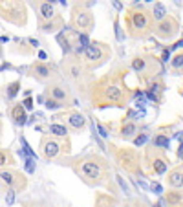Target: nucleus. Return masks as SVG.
Listing matches in <instances>:
<instances>
[{
    "mask_svg": "<svg viewBox=\"0 0 183 207\" xmlns=\"http://www.w3.org/2000/svg\"><path fill=\"white\" fill-rule=\"evenodd\" d=\"M82 174L86 178H99V174H101V169H99V165L95 161H86V163H82Z\"/></svg>",
    "mask_w": 183,
    "mask_h": 207,
    "instance_id": "f257e3e1",
    "label": "nucleus"
},
{
    "mask_svg": "<svg viewBox=\"0 0 183 207\" xmlns=\"http://www.w3.org/2000/svg\"><path fill=\"white\" fill-rule=\"evenodd\" d=\"M44 154L48 158H55L59 154V143L57 141H46L44 143Z\"/></svg>",
    "mask_w": 183,
    "mask_h": 207,
    "instance_id": "f03ea898",
    "label": "nucleus"
},
{
    "mask_svg": "<svg viewBox=\"0 0 183 207\" xmlns=\"http://www.w3.org/2000/svg\"><path fill=\"white\" fill-rule=\"evenodd\" d=\"M168 181L172 187H183V172L181 170H172L168 174Z\"/></svg>",
    "mask_w": 183,
    "mask_h": 207,
    "instance_id": "7ed1b4c3",
    "label": "nucleus"
},
{
    "mask_svg": "<svg viewBox=\"0 0 183 207\" xmlns=\"http://www.w3.org/2000/svg\"><path fill=\"white\" fill-rule=\"evenodd\" d=\"M172 28H174V22H168V20H163V22H159V26L156 28V31L161 35V37H167V35H170L172 33Z\"/></svg>",
    "mask_w": 183,
    "mask_h": 207,
    "instance_id": "20e7f679",
    "label": "nucleus"
},
{
    "mask_svg": "<svg viewBox=\"0 0 183 207\" xmlns=\"http://www.w3.org/2000/svg\"><path fill=\"white\" fill-rule=\"evenodd\" d=\"M132 24H134V28H137V29L147 28V15H145V13H134V15H132Z\"/></svg>",
    "mask_w": 183,
    "mask_h": 207,
    "instance_id": "39448f33",
    "label": "nucleus"
},
{
    "mask_svg": "<svg viewBox=\"0 0 183 207\" xmlns=\"http://www.w3.org/2000/svg\"><path fill=\"white\" fill-rule=\"evenodd\" d=\"M84 53H86V59H88V61H97L101 57V51H99V48L95 44H90L88 48L84 50Z\"/></svg>",
    "mask_w": 183,
    "mask_h": 207,
    "instance_id": "423d86ee",
    "label": "nucleus"
},
{
    "mask_svg": "<svg viewBox=\"0 0 183 207\" xmlns=\"http://www.w3.org/2000/svg\"><path fill=\"white\" fill-rule=\"evenodd\" d=\"M119 158L123 161V165H128V167H132L134 163H136V154H134V152L125 150V152H121V154H119Z\"/></svg>",
    "mask_w": 183,
    "mask_h": 207,
    "instance_id": "0eeeda50",
    "label": "nucleus"
},
{
    "mask_svg": "<svg viewBox=\"0 0 183 207\" xmlns=\"http://www.w3.org/2000/svg\"><path fill=\"white\" fill-rule=\"evenodd\" d=\"M106 97H108L110 101H119L121 99V90L117 88V86H108V88H106Z\"/></svg>",
    "mask_w": 183,
    "mask_h": 207,
    "instance_id": "6e6552de",
    "label": "nucleus"
},
{
    "mask_svg": "<svg viewBox=\"0 0 183 207\" xmlns=\"http://www.w3.org/2000/svg\"><path fill=\"white\" fill-rule=\"evenodd\" d=\"M13 117H15V121H17L18 125H24V123H26V114H24V110H22V106H15V108H13Z\"/></svg>",
    "mask_w": 183,
    "mask_h": 207,
    "instance_id": "1a4fd4ad",
    "label": "nucleus"
},
{
    "mask_svg": "<svg viewBox=\"0 0 183 207\" xmlns=\"http://www.w3.org/2000/svg\"><path fill=\"white\" fill-rule=\"evenodd\" d=\"M70 125H71L73 128H81V127L84 125V117H82L81 114H71V116H70Z\"/></svg>",
    "mask_w": 183,
    "mask_h": 207,
    "instance_id": "9d476101",
    "label": "nucleus"
},
{
    "mask_svg": "<svg viewBox=\"0 0 183 207\" xmlns=\"http://www.w3.org/2000/svg\"><path fill=\"white\" fill-rule=\"evenodd\" d=\"M40 13H42V17H44V18H51L53 17V6L48 4V2H44V4L40 6Z\"/></svg>",
    "mask_w": 183,
    "mask_h": 207,
    "instance_id": "9b49d317",
    "label": "nucleus"
},
{
    "mask_svg": "<svg viewBox=\"0 0 183 207\" xmlns=\"http://www.w3.org/2000/svg\"><path fill=\"white\" fill-rule=\"evenodd\" d=\"M163 17H165V7H163V4H156L154 6V18L163 22Z\"/></svg>",
    "mask_w": 183,
    "mask_h": 207,
    "instance_id": "f8f14e48",
    "label": "nucleus"
},
{
    "mask_svg": "<svg viewBox=\"0 0 183 207\" xmlns=\"http://www.w3.org/2000/svg\"><path fill=\"white\" fill-rule=\"evenodd\" d=\"M90 22H92V18H90V15H88V13H81V15L77 17V24H79L81 28L90 26Z\"/></svg>",
    "mask_w": 183,
    "mask_h": 207,
    "instance_id": "ddd939ff",
    "label": "nucleus"
},
{
    "mask_svg": "<svg viewBox=\"0 0 183 207\" xmlns=\"http://www.w3.org/2000/svg\"><path fill=\"white\" fill-rule=\"evenodd\" d=\"M50 132H51V134H55V136H66V134H68V132H66V128L61 127V125H51V127H50Z\"/></svg>",
    "mask_w": 183,
    "mask_h": 207,
    "instance_id": "4468645a",
    "label": "nucleus"
},
{
    "mask_svg": "<svg viewBox=\"0 0 183 207\" xmlns=\"http://www.w3.org/2000/svg\"><path fill=\"white\" fill-rule=\"evenodd\" d=\"M35 73L39 75V77H48V75H50V68L44 66V64H39V66H35Z\"/></svg>",
    "mask_w": 183,
    "mask_h": 207,
    "instance_id": "2eb2a0df",
    "label": "nucleus"
},
{
    "mask_svg": "<svg viewBox=\"0 0 183 207\" xmlns=\"http://www.w3.org/2000/svg\"><path fill=\"white\" fill-rule=\"evenodd\" d=\"M145 66H147L145 59H134V61H132V68H134L136 72H143Z\"/></svg>",
    "mask_w": 183,
    "mask_h": 207,
    "instance_id": "dca6fc26",
    "label": "nucleus"
},
{
    "mask_svg": "<svg viewBox=\"0 0 183 207\" xmlns=\"http://www.w3.org/2000/svg\"><path fill=\"white\" fill-rule=\"evenodd\" d=\"M167 200H168L170 205H178V203L181 202V194H179V192H168Z\"/></svg>",
    "mask_w": 183,
    "mask_h": 207,
    "instance_id": "f3484780",
    "label": "nucleus"
},
{
    "mask_svg": "<svg viewBox=\"0 0 183 207\" xmlns=\"http://www.w3.org/2000/svg\"><path fill=\"white\" fill-rule=\"evenodd\" d=\"M51 95H53V99H57V101H61V99H64L66 97V92H64L62 88H51Z\"/></svg>",
    "mask_w": 183,
    "mask_h": 207,
    "instance_id": "a211bd4d",
    "label": "nucleus"
},
{
    "mask_svg": "<svg viewBox=\"0 0 183 207\" xmlns=\"http://www.w3.org/2000/svg\"><path fill=\"white\" fill-rule=\"evenodd\" d=\"M154 170H156L157 174H163V172L167 170L165 161H163V159H156V161H154Z\"/></svg>",
    "mask_w": 183,
    "mask_h": 207,
    "instance_id": "6ab92c4d",
    "label": "nucleus"
},
{
    "mask_svg": "<svg viewBox=\"0 0 183 207\" xmlns=\"http://www.w3.org/2000/svg\"><path fill=\"white\" fill-rule=\"evenodd\" d=\"M134 132H136V125L134 123H126L123 127V136H132Z\"/></svg>",
    "mask_w": 183,
    "mask_h": 207,
    "instance_id": "aec40b11",
    "label": "nucleus"
},
{
    "mask_svg": "<svg viewBox=\"0 0 183 207\" xmlns=\"http://www.w3.org/2000/svg\"><path fill=\"white\" fill-rule=\"evenodd\" d=\"M147 139H148V136H147V134H139V136L134 139V145H136V147H141V145H145V143H147Z\"/></svg>",
    "mask_w": 183,
    "mask_h": 207,
    "instance_id": "412c9836",
    "label": "nucleus"
},
{
    "mask_svg": "<svg viewBox=\"0 0 183 207\" xmlns=\"http://www.w3.org/2000/svg\"><path fill=\"white\" fill-rule=\"evenodd\" d=\"M168 143H170V141H168V138H165V136H157V138H156V145H157V147H168Z\"/></svg>",
    "mask_w": 183,
    "mask_h": 207,
    "instance_id": "4be33fe9",
    "label": "nucleus"
},
{
    "mask_svg": "<svg viewBox=\"0 0 183 207\" xmlns=\"http://www.w3.org/2000/svg\"><path fill=\"white\" fill-rule=\"evenodd\" d=\"M13 200H15V191H7V196H6V205H13Z\"/></svg>",
    "mask_w": 183,
    "mask_h": 207,
    "instance_id": "5701e85b",
    "label": "nucleus"
},
{
    "mask_svg": "<svg viewBox=\"0 0 183 207\" xmlns=\"http://www.w3.org/2000/svg\"><path fill=\"white\" fill-rule=\"evenodd\" d=\"M172 66H174V68H181L183 66V53H181V55H178L174 61H172Z\"/></svg>",
    "mask_w": 183,
    "mask_h": 207,
    "instance_id": "b1692460",
    "label": "nucleus"
},
{
    "mask_svg": "<svg viewBox=\"0 0 183 207\" xmlns=\"http://www.w3.org/2000/svg\"><path fill=\"white\" fill-rule=\"evenodd\" d=\"M46 108H50V110H53V108H59V101H57V99H48V101H46Z\"/></svg>",
    "mask_w": 183,
    "mask_h": 207,
    "instance_id": "393cba45",
    "label": "nucleus"
},
{
    "mask_svg": "<svg viewBox=\"0 0 183 207\" xmlns=\"http://www.w3.org/2000/svg\"><path fill=\"white\" fill-rule=\"evenodd\" d=\"M33 169H35V165H33V159H31V158H28V159H26V170H28V172H33Z\"/></svg>",
    "mask_w": 183,
    "mask_h": 207,
    "instance_id": "a878e982",
    "label": "nucleus"
},
{
    "mask_svg": "<svg viewBox=\"0 0 183 207\" xmlns=\"http://www.w3.org/2000/svg\"><path fill=\"white\" fill-rule=\"evenodd\" d=\"M150 189H152L156 194H161V192H163V187H161L159 183H152V187H150Z\"/></svg>",
    "mask_w": 183,
    "mask_h": 207,
    "instance_id": "bb28decb",
    "label": "nucleus"
},
{
    "mask_svg": "<svg viewBox=\"0 0 183 207\" xmlns=\"http://www.w3.org/2000/svg\"><path fill=\"white\" fill-rule=\"evenodd\" d=\"M2 180H4L6 183H11V181H13V176H11L9 172H2Z\"/></svg>",
    "mask_w": 183,
    "mask_h": 207,
    "instance_id": "cd10ccee",
    "label": "nucleus"
},
{
    "mask_svg": "<svg viewBox=\"0 0 183 207\" xmlns=\"http://www.w3.org/2000/svg\"><path fill=\"white\" fill-rule=\"evenodd\" d=\"M17 88H18V84H17V83L9 86V97H15V94H17Z\"/></svg>",
    "mask_w": 183,
    "mask_h": 207,
    "instance_id": "c85d7f7f",
    "label": "nucleus"
},
{
    "mask_svg": "<svg viewBox=\"0 0 183 207\" xmlns=\"http://www.w3.org/2000/svg\"><path fill=\"white\" fill-rule=\"evenodd\" d=\"M79 73H81V72H79L77 66H71V68H70V75H71V77H79Z\"/></svg>",
    "mask_w": 183,
    "mask_h": 207,
    "instance_id": "c756f323",
    "label": "nucleus"
},
{
    "mask_svg": "<svg viewBox=\"0 0 183 207\" xmlns=\"http://www.w3.org/2000/svg\"><path fill=\"white\" fill-rule=\"evenodd\" d=\"M79 42H81V44H84L86 48H88V37H86V35H79Z\"/></svg>",
    "mask_w": 183,
    "mask_h": 207,
    "instance_id": "7c9ffc66",
    "label": "nucleus"
},
{
    "mask_svg": "<svg viewBox=\"0 0 183 207\" xmlns=\"http://www.w3.org/2000/svg\"><path fill=\"white\" fill-rule=\"evenodd\" d=\"M137 185H139L141 189H145V191H148V189H150V187H148V183H145V181H141V180H137Z\"/></svg>",
    "mask_w": 183,
    "mask_h": 207,
    "instance_id": "2f4dec72",
    "label": "nucleus"
},
{
    "mask_svg": "<svg viewBox=\"0 0 183 207\" xmlns=\"http://www.w3.org/2000/svg\"><path fill=\"white\" fill-rule=\"evenodd\" d=\"M117 181H119V185H121V187L125 189V192H128V187H126V183H125V181L121 180V176H117Z\"/></svg>",
    "mask_w": 183,
    "mask_h": 207,
    "instance_id": "473e14b6",
    "label": "nucleus"
},
{
    "mask_svg": "<svg viewBox=\"0 0 183 207\" xmlns=\"http://www.w3.org/2000/svg\"><path fill=\"white\" fill-rule=\"evenodd\" d=\"M115 35L119 40H123V35H121V29H119V24H115Z\"/></svg>",
    "mask_w": 183,
    "mask_h": 207,
    "instance_id": "72a5a7b5",
    "label": "nucleus"
},
{
    "mask_svg": "<svg viewBox=\"0 0 183 207\" xmlns=\"http://www.w3.org/2000/svg\"><path fill=\"white\" fill-rule=\"evenodd\" d=\"M24 108H26V110H31V108H33V105H31V99H26V101H24Z\"/></svg>",
    "mask_w": 183,
    "mask_h": 207,
    "instance_id": "f704fd0d",
    "label": "nucleus"
},
{
    "mask_svg": "<svg viewBox=\"0 0 183 207\" xmlns=\"http://www.w3.org/2000/svg\"><path fill=\"white\" fill-rule=\"evenodd\" d=\"M97 128H99V134H101V138H106V136H108V134H106V130H104V127H101V125H99Z\"/></svg>",
    "mask_w": 183,
    "mask_h": 207,
    "instance_id": "c9c22d12",
    "label": "nucleus"
},
{
    "mask_svg": "<svg viewBox=\"0 0 183 207\" xmlns=\"http://www.w3.org/2000/svg\"><path fill=\"white\" fill-rule=\"evenodd\" d=\"M168 55H170L168 51H163V62H167V61H168Z\"/></svg>",
    "mask_w": 183,
    "mask_h": 207,
    "instance_id": "e433bc0d",
    "label": "nucleus"
},
{
    "mask_svg": "<svg viewBox=\"0 0 183 207\" xmlns=\"http://www.w3.org/2000/svg\"><path fill=\"white\" fill-rule=\"evenodd\" d=\"M179 156L183 158V143H181V147H179Z\"/></svg>",
    "mask_w": 183,
    "mask_h": 207,
    "instance_id": "4c0bfd02",
    "label": "nucleus"
},
{
    "mask_svg": "<svg viewBox=\"0 0 183 207\" xmlns=\"http://www.w3.org/2000/svg\"><path fill=\"white\" fill-rule=\"evenodd\" d=\"M156 207H161V205H156Z\"/></svg>",
    "mask_w": 183,
    "mask_h": 207,
    "instance_id": "58836bf2",
    "label": "nucleus"
}]
</instances>
